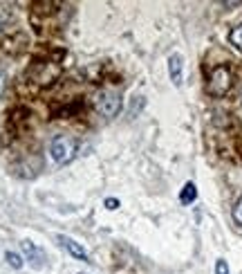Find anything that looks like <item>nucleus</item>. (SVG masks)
<instances>
[{"instance_id": "7", "label": "nucleus", "mask_w": 242, "mask_h": 274, "mask_svg": "<svg viewBox=\"0 0 242 274\" xmlns=\"http://www.w3.org/2000/svg\"><path fill=\"white\" fill-rule=\"evenodd\" d=\"M195 198H197V187L193 185V182H186L184 189H182V194H180V203L182 205H191V203H195Z\"/></svg>"}, {"instance_id": "12", "label": "nucleus", "mask_w": 242, "mask_h": 274, "mask_svg": "<svg viewBox=\"0 0 242 274\" xmlns=\"http://www.w3.org/2000/svg\"><path fill=\"white\" fill-rule=\"evenodd\" d=\"M103 205H105V209L114 211V209L119 207V200H117V198H105V200H103Z\"/></svg>"}, {"instance_id": "11", "label": "nucleus", "mask_w": 242, "mask_h": 274, "mask_svg": "<svg viewBox=\"0 0 242 274\" xmlns=\"http://www.w3.org/2000/svg\"><path fill=\"white\" fill-rule=\"evenodd\" d=\"M233 218H235V223H238V225H242V198L233 207Z\"/></svg>"}, {"instance_id": "1", "label": "nucleus", "mask_w": 242, "mask_h": 274, "mask_svg": "<svg viewBox=\"0 0 242 274\" xmlns=\"http://www.w3.org/2000/svg\"><path fill=\"white\" fill-rule=\"evenodd\" d=\"M76 153V139L70 135H56L50 144V155L56 164H67Z\"/></svg>"}, {"instance_id": "2", "label": "nucleus", "mask_w": 242, "mask_h": 274, "mask_svg": "<svg viewBox=\"0 0 242 274\" xmlns=\"http://www.w3.org/2000/svg\"><path fill=\"white\" fill-rule=\"evenodd\" d=\"M94 110H96L99 115H103V117H108V119L117 117L119 110H121V99H119V95L110 93V90H103V93H99V95L94 97Z\"/></svg>"}, {"instance_id": "6", "label": "nucleus", "mask_w": 242, "mask_h": 274, "mask_svg": "<svg viewBox=\"0 0 242 274\" xmlns=\"http://www.w3.org/2000/svg\"><path fill=\"white\" fill-rule=\"evenodd\" d=\"M168 74H171L173 85L180 88L182 79H184V59H182V54H177V52L168 56Z\"/></svg>"}, {"instance_id": "8", "label": "nucleus", "mask_w": 242, "mask_h": 274, "mask_svg": "<svg viewBox=\"0 0 242 274\" xmlns=\"http://www.w3.org/2000/svg\"><path fill=\"white\" fill-rule=\"evenodd\" d=\"M229 41H231V45H233L235 50L242 52V25H238V27H233V30H231Z\"/></svg>"}, {"instance_id": "9", "label": "nucleus", "mask_w": 242, "mask_h": 274, "mask_svg": "<svg viewBox=\"0 0 242 274\" xmlns=\"http://www.w3.org/2000/svg\"><path fill=\"white\" fill-rule=\"evenodd\" d=\"M5 258H7V263L14 267V270H21V267H23V258H21V254H16V252H7V254H5Z\"/></svg>"}, {"instance_id": "5", "label": "nucleus", "mask_w": 242, "mask_h": 274, "mask_svg": "<svg viewBox=\"0 0 242 274\" xmlns=\"http://www.w3.org/2000/svg\"><path fill=\"white\" fill-rule=\"evenodd\" d=\"M21 247H23V252H25L27 261L34 263V267L45 265V252H43L36 243H32V240H21Z\"/></svg>"}, {"instance_id": "4", "label": "nucleus", "mask_w": 242, "mask_h": 274, "mask_svg": "<svg viewBox=\"0 0 242 274\" xmlns=\"http://www.w3.org/2000/svg\"><path fill=\"white\" fill-rule=\"evenodd\" d=\"M56 240H59L61 247H63V249H67V252H70L74 258H79V261H90L88 249H85L81 243H76L74 238L65 236V234H59V236H56Z\"/></svg>"}, {"instance_id": "10", "label": "nucleus", "mask_w": 242, "mask_h": 274, "mask_svg": "<svg viewBox=\"0 0 242 274\" xmlns=\"http://www.w3.org/2000/svg\"><path fill=\"white\" fill-rule=\"evenodd\" d=\"M215 274H231V272H229V263H226L224 258H217V263H215Z\"/></svg>"}, {"instance_id": "13", "label": "nucleus", "mask_w": 242, "mask_h": 274, "mask_svg": "<svg viewBox=\"0 0 242 274\" xmlns=\"http://www.w3.org/2000/svg\"><path fill=\"white\" fill-rule=\"evenodd\" d=\"M240 99H242V95H240Z\"/></svg>"}, {"instance_id": "3", "label": "nucleus", "mask_w": 242, "mask_h": 274, "mask_svg": "<svg viewBox=\"0 0 242 274\" xmlns=\"http://www.w3.org/2000/svg\"><path fill=\"white\" fill-rule=\"evenodd\" d=\"M231 88V72L224 65H217L215 70L211 72V79H209V93L213 97H224Z\"/></svg>"}]
</instances>
